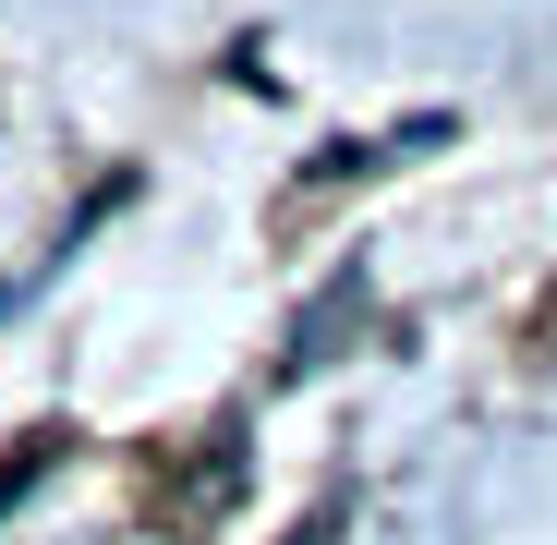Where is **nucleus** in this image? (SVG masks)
<instances>
[{
    "mask_svg": "<svg viewBox=\"0 0 557 545\" xmlns=\"http://www.w3.org/2000/svg\"><path fill=\"white\" fill-rule=\"evenodd\" d=\"M61 448H73V424H37L25 448H0V521H13V509H25V497L61 473Z\"/></svg>",
    "mask_w": 557,
    "mask_h": 545,
    "instance_id": "obj_1",
    "label": "nucleus"
}]
</instances>
